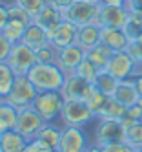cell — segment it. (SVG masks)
Wrapping results in <instances>:
<instances>
[{"label":"cell","instance_id":"cell-37","mask_svg":"<svg viewBox=\"0 0 142 152\" xmlns=\"http://www.w3.org/2000/svg\"><path fill=\"white\" fill-rule=\"evenodd\" d=\"M24 152H57V148L46 147V145H42L38 139H33V141H27V147H26Z\"/></svg>","mask_w":142,"mask_h":152},{"label":"cell","instance_id":"cell-36","mask_svg":"<svg viewBox=\"0 0 142 152\" xmlns=\"http://www.w3.org/2000/svg\"><path fill=\"white\" fill-rule=\"evenodd\" d=\"M104 152H137V148L129 147L128 143H124V141H120V143H109L106 147H102Z\"/></svg>","mask_w":142,"mask_h":152},{"label":"cell","instance_id":"cell-33","mask_svg":"<svg viewBox=\"0 0 142 152\" xmlns=\"http://www.w3.org/2000/svg\"><path fill=\"white\" fill-rule=\"evenodd\" d=\"M124 33H126V37L129 39V42H137L140 37H142V22H138V20H135V18H128V22L124 24Z\"/></svg>","mask_w":142,"mask_h":152},{"label":"cell","instance_id":"cell-44","mask_svg":"<svg viewBox=\"0 0 142 152\" xmlns=\"http://www.w3.org/2000/svg\"><path fill=\"white\" fill-rule=\"evenodd\" d=\"M86 152H104V148H102V147H98V145H95V143H93V145H89V147H87V148H86Z\"/></svg>","mask_w":142,"mask_h":152},{"label":"cell","instance_id":"cell-2","mask_svg":"<svg viewBox=\"0 0 142 152\" xmlns=\"http://www.w3.org/2000/svg\"><path fill=\"white\" fill-rule=\"evenodd\" d=\"M38 95V90L33 86V83L29 81L27 75H17L15 84L11 88L9 95L6 97V103H9L11 106H15L17 110H24V108H31Z\"/></svg>","mask_w":142,"mask_h":152},{"label":"cell","instance_id":"cell-21","mask_svg":"<svg viewBox=\"0 0 142 152\" xmlns=\"http://www.w3.org/2000/svg\"><path fill=\"white\" fill-rule=\"evenodd\" d=\"M27 147V141L15 130H7L2 134V143H0V152H24Z\"/></svg>","mask_w":142,"mask_h":152},{"label":"cell","instance_id":"cell-4","mask_svg":"<svg viewBox=\"0 0 142 152\" xmlns=\"http://www.w3.org/2000/svg\"><path fill=\"white\" fill-rule=\"evenodd\" d=\"M106 72L111 73L117 81H128V79H133L140 72V64L133 59V55L128 50L115 51L106 66Z\"/></svg>","mask_w":142,"mask_h":152},{"label":"cell","instance_id":"cell-6","mask_svg":"<svg viewBox=\"0 0 142 152\" xmlns=\"http://www.w3.org/2000/svg\"><path fill=\"white\" fill-rule=\"evenodd\" d=\"M9 64V68L15 72V75H27V72L38 62L37 61V51L29 48L24 42H17L13 44L9 51V57L6 61Z\"/></svg>","mask_w":142,"mask_h":152},{"label":"cell","instance_id":"cell-30","mask_svg":"<svg viewBox=\"0 0 142 152\" xmlns=\"http://www.w3.org/2000/svg\"><path fill=\"white\" fill-rule=\"evenodd\" d=\"M124 143H128L129 147L133 148H142V121L135 123L126 128V137H124Z\"/></svg>","mask_w":142,"mask_h":152},{"label":"cell","instance_id":"cell-43","mask_svg":"<svg viewBox=\"0 0 142 152\" xmlns=\"http://www.w3.org/2000/svg\"><path fill=\"white\" fill-rule=\"evenodd\" d=\"M102 6H124L126 0H100Z\"/></svg>","mask_w":142,"mask_h":152},{"label":"cell","instance_id":"cell-14","mask_svg":"<svg viewBox=\"0 0 142 152\" xmlns=\"http://www.w3.org/2000/svg\"><path fill=\"white\" fill-rule=\"evenodd\" d=\"M62 20H64L62 11L57 9V7H53V6H49V4L44 6L37 15H33V22L38 24L42 29H46L49 35L62 24Z\"/></svg>","mask_w":142,"mask_h":152},{"label":"cell","instance_id":"cell-3","mask_svg":"<svg viewBox=\"0 0 142 152\" xmlns=\"http://www.w3.org/2000/svg\"><path fill=\"white\" fill-rule=\"evenodd\" d=\"M60 119H62V126H79V128H84L86 125H89L93 119H97V117H95V114L89 110V106H87L84 101L69 99V101H64Z\"/></svg>","mask_w":142,"mask_h":152},{"label":"cell","instance_id":"cell-9","mask_svg":"<svg viewBox=\"0 0 142 152\" xmlns=\"http://www.w3.org/2000/svg\"><path fill=\"white\" fill-rule=\"evenodd\" d=\"M44 119L40 117V114L35 108H24V110H18L17 115V125H15V132H18L26 141H33L37 139L38 130L44 126Z\"/></svg>","mask_w":142,"mask_h":152},{"label":"cell","instance_id":"cell-26","mask_svg":"<svg viewBox=\"0 0 142 152\" xmlns=\"http://www.w3.org/2000/svg\"><path fill=\"white\" fill-rule=\"evenodd\" d=\"M17 75L9 68L7 62H0V99H6L15 84Z\"/></svg>","mask_w":142,"mask_h":152},{"label":"cell","instance_id":"cell-29","mask_svg":"<svg viewBox=\"0 0 142 152\" xmlns=\"http://www.w3.org/2000/svg\"><path fill=\"white\" fill-rule=\"evenodd\" d=\"M58 51H60V48L49 40L48 44H44L40 50H37V61L38 62H44V64H57V61H58Z\"/></svg>","mask_w":142,"mask_h":152},{"label":"cell","instance_id":"cell-11","mask_svg":"<svg viewBox=\"0 0 142 152\" xmlns=\"http://www.w3.org/2000/svg\"><path fill=\"white\" fill-rule=\"evenodd\" d=\"M129 18V11L126 6H102L98 11L97 24L100 28H124Z\"/></svg>","mask_w":142,"mask_h":152},{"label":"cell","instance_id":"cell-20","mask_svg":"<svg viewBox=\"0 0 142 152\" xmlns=\"http://www.w3.org/2000/svg\"><path fill=\"white\" fill-rule=\"evenodd\" d=\"M60 134H62V126H58L57 123H44V126L37 134V139L46 147L57 148L60 141Z\"/></svg>","mask_w":142,"mask_h":152},{"label":"cell","instance_id":"cell-48","mask_svg":"<svg viewBox=\"0 0 142 152\" xmlns=\"http://www.w3.org/2000/svg\"><path fill=\"white\" fill-rule=\"evenodd\" d=\"M137 152H142V148H138V150H137Z\"/></svg>","mask_w":142,"mask_h":152},{"label":"cell","instance_id":"cell-39","mask_svg":"<svg viewBox=\"0 0 142 152\" xmlns=\"http://www.w3.org/2000/svg\"><path fill=\"white\" fill-rule=\"evenodd\" d=\"M46 2L49 4V6H53V7H57V9H60V11H66L75 0H46Z\"/></svg>","mask_w":142,"mask_h":152},{"label":"cell","instance_id":"cell-28","mask_svg":"<svg viewBox=\"0 0 142 152\" xmlns=\"http://www.w3.org/2000/svg\"><path fill=\"white\" fill-rule=\"evenodd\" d=\"M26 24L18 22V20H7V24L0 29V33H2L9 42H13V44H17V42L22 40V37H24V31H26Z\"/></svg>","mask_w":142,"mask_h":152},{"label":"cell","instance_id":"cell-8","mask_svg":"<svg viewBox=\"0 0 142 152\" xmlns=\"http://www.w3.org/2000/svg\"><path fill=\"white\" fill-rule=\"evenodd\" d=\"M126 137L124 125L117 119H98L95 126V145L106 147L109 143H120Z\"/></svg>","mask_w":142,"mask_h":152},{"label":"cell","instance_id":"cell-46","mask_svg":"<svg viewBox=\"0 0 142 152\" xmlns=\"http://www.w3.org/2000/svg\"><path fill=\"white\" fill-rule=\"evenodd\" d=\"M138 104H140V108H142V97H140V101H138Z\"/></svg>","mask_w":142,"mask_h":152},{"label":"cell","instance_id":"cell-12","mask_svg":"<svg viewBox=\"0 0 142 152\" xmlns=\"http://www.w3.org/2000/svg\"><path fill=\"white\" fill-rule=\"evenodd\" d=\"M86 59V51L76 46V44H71V46H66V48H60L58 51V61H57V66L68 75V73H75L79 64Z\"/></svg>","mask_w":142,"mask_h":152},{"label":"cell","instance_id":"cell-16","mask_svg":"<svg viewBox=\"0 0 142 152\" xmlns=\"http://www.w3.org/2000/svg\"><path fill=\"white\" fill-rule=\"evenodd\" d=\"M76 33H79V26H75L69 20H62V24L49 35V40L58 48H66L76 42Z\"/></svg>","mask_w":142,"mask_h":152},{"label":"cell","instance_id":"cell-18","mask_svg":"<svg viewBox=\"0 0 142 152\" xmlns=\"http://www.w3.org/2000/svg\"><path fill=\"white\" fill-rule=\"evenodd\" d=\"M100 26L98 24H87V26H80L79 33H76V46H80L84 51L93 50L97 44H100Z\"/></svg>","mask_w":142,"mask_h":152},{"label":"cell","instance_id":"cell-15","mask_svg":"<svg viewBox=\"0 0 142 152\" xmlns=\"http://www.w3.org/2000/svg\"><path fill=\"white\" fill-rule=\"evenodd\" d=\"M100 42L106 44L111 51H126L131 44L122 28H102L100 29Z\"/></svg>","mask_w":142,"mask_h":152},{"label":"cell","instance_id":"cell-42","mask_svg":"<svg viewBox=\"0 0 142 152\" xmlns=\"http://www.w3.org/2000/svg\"><path fill=\"white\" fill-rule=\"evenodd\" d=\"M131 81H133V84H135V88H137V92H138V95L142 97V70L135 75V77L133 79H131Z\"/></svg>","mask_w":142,"mask_h":152},{"label":"cell","instance_id":"cell-50","mask_svg":"<svg viewBox=\"0 0 142 152\" xmlns=\"http://www.w3.org/2000/svg\"><path fill=\"white\" fill-rule=\"evenodd\" d=\"M2 101H4V99H0V104H2Z\"/></svg>","mask_w":142,"mask_h":152},{"label":"cell","instance_id":"cell-31","mask_svg":"<svg viewBox=\"0 0 142 152\" xmlns=\"http://www.w3.org/2000/svg\"><path fill=\"white\" fill-rule=\"evenodd\" d=\"M7 13H9V18H11V20H18V22L26 24V26H29V24L33 22V17H31L22 6H18L17 2H13V4L7 6Z\"/></svg>","mask_w":142,"mask_h":152},{"label":"cell","instance_id":"cell-41","mask_svg":"<svg viewBox=\"0 0 142 152\" xmlns=\"http://www.w3.org/2000/svg\"><path fill=\"white\" fill-rule=\"evenodd\" d=\"M128 7V11H133V9H138V11H142V0H126V4Z\"/></svg>","mask_w":142,"mask_h":152},{"label":"cell","instance_id":"cell-34","mask_svg":"<svg viewBox=\"0 0 142 152\" xmlns=\"http://www.w3.org/2000/svg\"><path fill=\"white\" fill-rule=\"evenodd\" d=\"M138 121H142V108H140V104H135V106L126 108L124 117L120 119V123L124 125V128L135 125V123H138Z\"/></svg>","mask_w":142,"mask_h":152},{"label":"cell","instance_id":"cell-17","mask_svg":"<svg viewBox=\"0 0 142 152\" xmlns=\"http://www.w3.org/2000/svg\"><path fill=\"white\" fill-rule=\"evenodd\" d=\"M111 97H113L115 101H118L122 106H126V108L135 106L140 101V95H138V92H137V88H135V84H133V81H131V79H128V81H118L117 90H115V94Z\"/></svg>","mask_w":142,"mask_h":152},{"label":"cell","instance_id":"cell-23","mask_svg":"<svg viewBox=\"0 0 142 152\" xmlns=\"http://www.w3.org/2000/svg\"><path fill=\"white\" fill-rule=\"evenodd\" d=\"M17 115H18L17 108L11 106L6 101H2V104H0V132L4 134V132H7V130H15Z\"/></svg>","mask_w":142,"mask_h":152},{"label":"cell","instance_id":"cell-27","mask_svg":"<svg viewBox=\"0 0 142 152\" xmlns=\"http://www.w3.org/2000/svg\"><path fill=\"white\" fill-rule=\"evenodd\" d=\"M106 99H107V95H104L98 88H95V84H91L89 90H87V94H86V97H84V103L89 106V110H91V112L95 114V117H97L98 112L102 110Z\"/></svg>","mask_w":142,"mask_h":152},{"label":"cell","instance_id":"cell-47","mask_svg":"<svg viewBox=\"0 0 142 152\" xmlns=\"http://www.w3.org/2000/svg\"><path fill=\"white\" fill-rule=\"evenodd\" d=\"M0 143H2V132H0Z\"/></svg>","mask_w":142,"mask_h":152},{"label":"cell","instance_id":"cell-7","mask_svg":"<svg viewBox=\"0 0 142 152\" xmlns=\"http://www.w3.org/2000/svg\"><path fill=\"white\" fill-rule=\"evenodd\" d=\"M98 11H100V4L75 0L66 11H62V15H64V20H69V22L80 28V26H87V24H97Z\"/></svg>","mask_w":142,"mask_h":152},{"label":"cell","instance_id":"cell-10","mask_svg":"<svg viewBox=\"0 0 142 152\" xmlns=\"http://www.w3.org/2000/svg\"><path fill=\"white\" fill-rule=\"evenodd\" d=\"M87 147H89V143H87V136L84 134V128L62 126L57 152H84Z\"/></svg>","mask_w":142,"mask_h":152},{"label":"cell","instance_id":"cell-49","mask_svg":"<svg viewBox=\"0 0 142 152\" xmlns=\"http://www.w3.org/2000/svg\"><path fill=\"white\" fill-rule=\"evenodd\" d=\"M0 4H4V0H0Z\"/></svg>","mask_w":142,"mask_h":152},{"label":"cell","instance_id":"cell-22","mask_svg":"<svg viewBox=\"0 0 142 152\" xmlns=\"http://www.w3.org/2000/svg\"><path fill=\"white\" fill-rule=\"evenodd\" d=\"M115 51H111L106 44H97L93 50H89V51H86V59L89 61L91 64H95L97 66V70H106V66H107V62H109V59H111V55H113Z\"/></svg>","mask_w":142,"mask_h":152},{"label":"cell","instance_id":"cell-1","mask_svg":"<svg viewBox=\"0 0 142 152\" xmlns=\"http://www.w3.org/2000/svg\"><path fill=\"white\" fill-rule=\"evenodd\" d=\"M27 77L38 92H60L66 81V73L57 64L37 62L27 72Z\"/></svg>","mask_w":142,"mask_h":152},{"label":"cell","instance_id":"cell-25","mask_svg":"<svg viewBox=\"0 0 142 152\" xmlns=\"http://www.w3.org/2000/svg\"><path fill=\"white\" fill-rule=\"evenodd\" d=\"M93 84H95V88H98V90H100L104 95L111 97V95L115 94V90H117V84H118V81L113 77L111 73H107L106 70H100V72H98V75L95 77Z\"/></svg>","mask_w":142,"mask_h":152},{"label":"cell","instance_id":"cell-40","mask_svg":"<svg viewBox=\"0 0 142 152\" xmlns=\"http://www.w3.org/2000/svg\"><path fill=\"white\" fill-rule=\"evenodd\" d=\"M9 20V13H7V6L6 4H0V29H2Z\"/></svg>","mask_w":142,"mask_h":152},{"label":"cell","instance_id":"cell-35","mask_svg":"<svg viewBox=\"0 0 142 152\" xmlns=\"http://www.w3.org/2000/svg\"><path fill=\"white\" fill-rule=\"evenodd\" d=\"M15 2H17L18 6H22V7H24L26 11L31 15V17H33V15H37V13L40 11V9H42V7L48 4L46 0H15Z\"/></svg>","mask_w":142,"mask_h":152},{"label":"cell","instance_id":"cell-24","mask_svg":"<svg viewBox=\"0 0 142 152\" xmlns=\"http://www.w3.org/2000/svg\"><path fill=\"white\" fill-rule=\"evenodd\" d=\"M124 114H126V106H122L118 101H115L113 97H107L102 110L98 112L97 119H117V121H120L124 117Z\"/></svg>","mask_w":142,"mask_h":152},{"label":"cell","instance_id":"cell-19","mask_svg":"<svg viewBox=\"0 0 142 152\" xmlns=\"http://www.w3.org/2000/svg\"><path fill=\"white\" fill-rule=\"evenodd\" d=\"M20 42H24V44H27L29 48H33V50H40L44 44H48L49 42V33L46 29H42L38 24H35V22H31L27 28H26V31H24V37H22V40Z\"/></svg>","mask_w":142,"mask_h":152},{"label":"cell","instance_id":"cell-5","mask_svg":"<svg viewBox=\"0 0 142 152\" xmlns=\"http://www.w3.org/2000/svg\"><path fill=\"white\" fill-rule=\"evenodd\" d=\"M64 101L66 99L60 92H38L33 108L40 114V117L46 123H55L57 119H60Z\"/></svg>","mask_w":142,"mask_h":152},{"label":"cell","instance_id":"cell-52","mask_svg":"<svg viewBox=\"0 0 142 152\" xmlns=\"http://www.w3.org/2000/svg\"><path fill=\"white\" fill-rule=\"evenodd\" d=\"M84 152H86V150H84Z\"/></svg>","mask_w":142,"mask_h":152},{"label":"cell","instance_id":"cell-45","mask_svg":"<svg viewBox=\"0 0 142 152\" xmlns=\"http://www.w3.org/2000/svg\"><path fill=\"white\" fill-rule=\"evenodd\" d=\"M84 2H91V4H100V0H84Z\"/></svg>","mask_w":142,"mask_h":152},{"label":"cell","instance_id":"cell-38","mask_svg":"<svg viewBox=\"0 0 142 152\" xmlns=\"http://www.w3.org/2000/svg\"><path fill=\"white\" fill-rule=\"evenodd\" d=\"M11 48H13V42H9L2 33H0V62H6L7 61Z\"/></svg>","mask_w":142,"mask_h":152},{"label":"cell","instance_id":"cell-32","mask_svg":"<svg viewBox=\"0 0 142 152\" xmlns=\"http://www.w3.org/2000/svg\"><path fill=\"white\" fill-rule=\"evenodd\" d=\"M98 72H100V70H97L95 64H91L87 59H84V61L79 64V68H76V72H75V73H76V75H80V77H82V79H86L87 83H93V81H95V77L98 75Z\"/></svg>","mask_w":142,"mask_h":152},{"label":"cell","instance_id":"cell-13","mask_svg":"<svg viewBox=\"0 0 142 152\" xmlns=\"http://www.w3.org/2000/svg\"><path fill=\"white\" fill-rule=\"evenodd\" d=\"M93 83H87L86 79H82L80 75H76V73H68L66 75V81L62 84V97L66 101H69V99H80L84 101V97L87 94V90H89V86Z\"/></svg>","mask_w":142,"mask_h":152},{"label":"cell","instance_id":"cell-51","mask_svg":"<svg viewBox=\"0 0 142 152\" xmlns=\"http://www.w3.org/2000/svg\"><path fill=\"white\" fill-rule=\"evenodd\" d=\"M140 70H142V66H140Z\"/></svg>","mask_w":142,"mask_h":152}]
</instances>
